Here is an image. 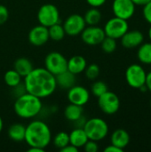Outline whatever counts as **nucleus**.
Here are the masks:
<instances>
[{"mask_svg":"<svg viewBox=\"0 0 151 152\" xmlns=\"http://www.w3.org/2000/svg\"><path fill=\"white\" fill-rule=\"evenodd\" d=\"M23 83L27 93L40 99L51 96L57 88L55 76L45 68L33 69L24 77Z\"/></svg>","mask_w":151,"mask_h":152,"instance_id":"1","label":"nucleus"},{"mask_svg":"<svg viewBox=\"0 0 151 152\" xmlns=\"http://www.w3.org/2000/svg\"><path fill=\"white\" fill-rule=\"evenodd\" d=\"M24 141L29 147L45 150L52 141V132L42 120H33L26 126Z\"/></svg>","mask_w":151,"mask_h":152,"instance_id":"2","label":"nucleus"},{"mask_svg":"<svg viewBox=\"0 0 151 152\" xmlns=\"http://www.w3.org/2000/svg\"><path fill=\"white\" fill-rule=\"evenodd\" d=\"M13 110L15 114L23 119H30L38 116L43 110L41 99L28 93L16 98Z\"/></svg>","mask_w":151,"mask_h":152,"instance_id":"3","label":"nucleus"},{"mask_svg":"<svg viewBox=\"0 0 151 152\" xmlns=\"http://www.w3.org/2000/svg\"><path fill=\"white\" fill-rule=\"evenodd\" d=\"M84 130L89 140L98 142L107 137L109 134V126L104 119L101 118H93L86 120Z\"/></svg>","mask_w":151,"mask_h":152,"instance_id":"4","label":"nucleus"},{"mask_svg":"<svg viewBox=\"0 0 151 152\" xmlns=\"http://www.w3.org/2000/svg\"><path fill=\"white\" fill-rule=\"evenodd\" d=\"M37 20L40 25L49 28L50 26L59 23L60 12L56 5L53 4H43L37 12Z\"/></svg>","mask_w":151,"mask_h":152,"instance_id":"5","label":"nucleus"},{"mask_svg":"<svg viewBox=\"0 0 151 152\" xmlns=\"http://www.w3.org/2000/svg\"><path fill=\"white\" fill-rule=\"evenodd\" d=\"M103 29L106 37L120 39L129 30V25L126 20L115 16L106 22Z\"/></svg>","mask_w":151,"mask_h":152,"instance_id":"6","label":"nucleus"},{"mask_svg":"<svg viewBox=\"0 0 151 152\" xmlns=\"http://www.w3.org/2000/svg\"><path fill=\"white\" fill-rule=\"evenodd\" d=\"M125 77L129 86L139 89L141 86L145 85L147 72L140 64L134 63L127 67Z\"/></svg>","mask_w":151,"mask_h":152,"instance_id":"7","label":"nucleus"},{"mask_svg":"<svg viewBox=\"0 0 151 152\" xmlns=\"http://www.w3.org/2000/svg\"><path fill=\"white\" fill-rule=\"evenodd\" d=\"M67 63L68 60L59 52H51L44 59V68L54 76L67 70Z\"/></svg>","mask_w":151,"mask_h":152,"instance_id":"8","label":"nucleus"},{"mask_svg":"<svg viewBox=\"0 0 151 152\" xmlns=\"http://www.w3.org/2000/svg\"><path fill=\"white\" fill-rule=\"evenodd\" d=\"M98 106L106 115H114L120 108L119 97L115 93L108 90L98 97Z\"/></svg>","mask_w":151,"mask_h":152,"instance_id":"9","label":"nucleus"},{"mask_svg":"<svg viewBox=\"0 0 151 152\" xmlns=\"http://www.w3.org/2000/svg\"><path fill=\"white\" fill-rule=\"evenodd\" d=\"M63 28L66 35L75 37L78 36L82 33V31L86 27V23L85 21L84 16L74 13L69 15L63 23Z\"/></svg>","mask_w":151,"mask_h":152,"instance_id":"10","label":"nucleus"},{"mask_svg":"<svg viewBox=\"0 0 151 152\" xmlns=\"http://www.w3.org/2000/svg\"><path fill=\"white\" fill-rule=\"evenodd\" d=\"M80 35L83 42L91 46L100 45L106 37L104 29L98 25L85 27Z\"/></svg>","mask_w":151,"mask_h":152,"instance_id":"11","label":"nucleus"},{"mask_svg":"<svg viewBox=\"0 0 151 152\" xmlns=\"http://www.w3.org/2000/svg\"><path fill=\"white\" fill-rule=\"evenodd\" d=\"M135 6L132 0H114L112 12L116 17L128 20L134 15Z\"/></svg>","mask_w":151,"mask_h":152,"instance_id":"12","label":"nucleus"},{"mask_svg":"<svg viewBox=\"0 0 151 152\" xmlns=\"http://www.w3.org/2000/svg\"><path fill=\"white\" fill-rule=\"evenodd\" d=\"M67 98L69 103L85 106L90 100V92L83 86L75 85L68 90Z\"/></svg>","mask_w":151,"mask_h":152,"instance_id":"13","label":"nucleus"},{"mask_svg":"<svg viewBox=\"0 0 151 152\" xmlns=\"http://www.w3.org/2000/svg\"><path fill=\"white\" fill-rule=\"evenodd\" d=\"M28 41L32 45L42 46L47 43L49 38L48 28L43 25H36L28 32Z\"/></svg>","mask_w":151,"mask_h":152,"instance_id":"14","label":"nucleus"},{"mask_svg":"<svg viewBox=\"0 0 151 152\" xmlns=\"http://www.w3.org/2000/svg\"><path fill=\"white\" fill-rule=\"evenodd\" d=\"M121 45L125 48L139 47L144 40V36L140 30H128L121 38Z\"/></svg>","mask_w":151,"mask_h":152,"instance_id":"15","label":"nucleus"},{"mask_svg":"<svg viewBox=\"0 0 151 152\" xmlns=\"http://www.w3.org/2000/svg\"><path fill=\"white\" fill-rule=\"evenodd\" d=\"M110 142L122 150L126 148L130 142V135L125 129L119 128L115 130L110 136Z\"/></svg>","mask_w":151,"mask_h":152,"instance_id":"16","label":"nucleus"},{"mask_svg":"<svg viewBox=\"0 0 151 152\" xmlns=\"http://www.w3.org/2000/svg\"><path fill=\"white\" fill-rule=\"evenodd\" d=\"M87 66L86 60L81 55H74L68 60L67 69L76 76L84 72Z\"/></svg>","mask_w":151,"mask_h":152,"instance_id":"17","label":"nucleus"},{"mask_svg":"<svg viewBox=\"0 0 151 152\" xmlns=\"http://www.w3.org/2000/svg\"><path fill=\"white\" fill-rule=\"evenodd\" d=\"M55 79H56L57 86L64 90H69V88H71L73 86L76 85V81H77L76 75L71 73L68 69L56 75Z\"/></svg>","mask_w":151,"mask_h":152,"instance_id":"18","label":"nucleus"},{"mask_svg":"<svg viewBox=\"0 0 151 152\" xmlns=\"http://www.w3.org/2000/svg\"><path fill=\"white\" fill-rule=\"evenodd\" d=\"M69 135V143L77 149L83 148L84 145L86 143V142L89 140L84 128H74Z\"/></svg>","mask_w":151,"mask_h":152,"instance_id":"19","label":"nucleus"},{"mask_svg":"<svg viewBox=\"0 0 151 152\" xmlns=\"http://www.w3.org/2000/svg\"><path fill=\"white\" fill-rule=\"evenodd\" d=\"M25 132H26V126L24 125H22L21 123H14L12 126H10L7 131V134L12 141L20 142L24 141Z\"/></svg>","mask_w":151,"mask_h":152,"instance_id":"20","label":"nucleus"},{"mask_svg":"<svg viewBox=\"0 0 151 152\" xmlns=\"http://www.w3.org/2000/svg\"><path fill=\"white\" fill-rule=\"evenodd\" d=\"M33 69V64L30 60L25 57L18 58L13 63V69L16 70L22 77H25Z\"/></svg>","mask_w":151,"mask_h":152,"instance_id":"21","label":"nucleus"},{"mask_svg":"<svg viewBox=\"0 0 151 152\" xmlns=\"http://www.w3.org/2000/svg\"><path fill=\"white\" fill-rule=\"evenodd\" d=\"M84 114L83 106L76 105L73 103H69L64 110L65 118L70 122H74L81 118Z\"/></svg>","mask_w":151,"mask_h":152,"instance_id":"22","label":"nucleus"},{"mask_svg":"<svg viewBox=\"0 0 151 152\" xmlns=\"http://www.w3.org/2000/svg\"><path fill=\"white\" fill-rule=\"evenodd\" d=\"M101 17H102V14H101V11L96 7H91L90 9H88L85 12V13L84 15L85 21L86 25H88V26L98 25L101 20Z\"/></svg>","mask_w":151,"mask_h":152,"instance_id":"23","label":"nucleus"},{"mask_svg":"<svg viewBox=\"0 0 151 152\" xmlns=\"http://www.w3.org/2000/svg\"><path fill=\"white\" fill-rule=\"evenodd\" d=\"M138 60L146 65L151 64V42L142 43L138 49L137 52Z\"/></svg>","mask_w":151,"mask_h":152,"instance_id":"24","label":"nucleus"},{"mask_svg":"<svg viewBox=\"0 0 151 152\" xmlns=\"http://www.w3.org/2000/svg\"><path fill=\"white\" fill-rule=\"evenodd\" d=\"M22 77L14 69H9L4 73V81L5 85L11 88L18 86L19 84L21 83Z\"/></svg>","mask_w":151,"mask_h":152,"instance_id":"25","label":"nucleus"},{"mask_svg":"<svg viewBox=\"0 0 151 152\" xmlns=\"http://www.w3.org/2000/svg\"><path fill=\"white\" fill-rule=\"evenodd\" d=\"M48 32H49V38L53 40V41H61L65 37V30L62 25L59 23L53 24L48 28Z\"/></svg>","mask_w":151,"mask_h":152,"instance_id":"26","label":"nucleus"},{"mask_svg":"<svg viewBox=\"0 0 151 152\" xmlns=\"http://www.w3.org/2000/svg\"><path fill=\"white\" fill-rule=\"evenodd\" d=\"M53 143L55 148L59 149L60 151L66 147L68 144H69V135L66 132H59L55 134V136L53 138Z\"/></svg>","mask_w":151,"mask_h":152,"instance_id":"27","label":"nucleus"},{"mask_svg":"<svg viewBox=\"0 0 151 152\" xmlns=\"http://www.w3.org/2000/svg\"><path fill=\"white\" fill-rule=\"evenodd\" d=\"M100 45L105 53H112L117 49V39L109 37H105Z\"/></svg>","mask_w":151,"mask_h":152,"instance_id":"28","label":"nucleus"},{"mask_svg":"<svg viewBox=\"0 0 151 152\" xmlns=\"http://www.w3.org/2000/svg\"><path fill=\"white\" fill-rule=\"evenodd\" d=\"M108 90H109V88H108L107 84L105 82H103V81H101V80L95 81L92 85V86H91V92H92V94L95 97H97V98L99 96H101V94H103L104 93H106Z\"/></svg>","mask_w":151,"mask_h":152,"instance_id":"29","label":"nucleus"},{"mask_svg":"<svg viewBox=\"0 0 151 152\" xmlns=\"http://www.w3.org/2000/svg\"><path fill=\"white\" fill-rule=\"evenodd\" d=\"M100 67L95 64V63H92L90 65H87L85 69V77L89 79V80H95L99 75H100Z\"/></svg>","mask_w":151,"mask_h":152,"instance_id":"30","label":"nucleus"},{"mask_svg":"<svg viewBox=\"0 0 151 152\" xmlns=\"http://www.w3.org/2000/svg\"><path fill=\"white\" fill-rule=\"evenodd\" d=\"M83 148L85 151L86 152H97L99 151V145L97 142L93 141V140H88Z\"/></svg>","mask_w":151,"mask_h":152,"instance_id":"31","label":"nucleus"},{"mask_svg":"<svg viewBox=\"0 0 151 152\" xmlns=\"http://www.w3.org/2000/svg\"><path fill=\"white\" fill-rule=\"evenodd\" d=\"M25 93H27V91H26L24 83H20L18 86H14V87L12 88V94L14 97H16V98L20 97V95L24 94Z\"/></svg>","mask_w":151,"mask_h":152,"instance_id":"32","label":"nucleus"},{"mask_svg":"<svg viewBox=\"0 0 151 152\" xmlns=\"http://www.w3.org/2000/svg\"><path fill=\"white\" fill-rule=\"evenodd\" d=\"M9 18V11L6 6L0 4V25L4 24Z\"/></svg>","mask_w":151,"mask_h":152,"instance_id":"33","label":"nucleus"},{"mask_svg":"<svg viewBox=\"0 0 151 152\" xmlns=\"http://www.w3.org/2000/svg\"><path fill=\"white\" fill-rule=\"evenodd\" d=\"M142 14L147 22L151 24V1L143 6Z\"/></svg>","mask_w":151,"mask_h":152,"instance_id":"34","label":"nucleus"},{"mask_svg":"<svg viewBox=\"0 0 151 152\" xmlns=\"http://www.w3.org/2000/svg\"><path fill=\"white\" fill-rule=\"evenodd\" d=\"M86 2L91 7L99 8V7L104 5L105 3L107 2V0H86Z\"/></svg>","mask_w":151,"mask_h":152,"instance_id":"35","label":"nucleus"},{"mask_svg":"<svg viewBox=\"0 0 151 152\" xmlns=\"http://www.w3.org/2000/svg\"><path fill=\"white\" fill-rule=\"evenodd\" d=\"M86 120H87V119H85V116L83 115V116H82L81 118H79L77 120H76V121L73 122V123H75V124H74L75 128H84V126H85Z\"/></svg>","mask_w":151,"mask_h":152,"instance_id":"36","label":"nucleus"},{"mask_svg":"<svg viewBox=\"0 0 151 152\" xmlns=\"http://www.w3.org/2000/svg\"><path fill=\"white\" fill-rule=\"evenodd\" d=\"M123 151L124 150H122L115 145H112V144L109 145L108 147H106L104 149V152H123Z\"/></svg>","mask_w":151,"mask_h":152,"instance_id":"37","label":"nucleus"},{"mask_svg":"<svg viewBox=\"0 0 151 152\" xmlns=\"http://www.w3.org/2000/svg\"><path fill=\"white\" fill-rule=\"evenodd\" d=\"M78 150H79V149H77V147H75V146H73V145H71V144L69 143V144H68L66 147H64L63 149H61V152H77L78 151Z\"/></svg>","mask_w":151,"mask_h":152,"instance_id":"38","label":"nucleus"},{"mask_svg":"<svg viewBox=\"0 0 151 152\" xmlns=\"http://www.w3.org/2000/svg\"><path fill=\"white\" fill-rule=\"evenodd\" d=\"M145 86H147L148 90L151 93V71L149 73H147V77H146V82H145Z\"/></svg>","mask_w":151,"mask_h":152,"instance_id":"39","label":"nucleus"},{"mask_svg":"<svg viewBox=\"0 0 151 152\" xmlns=\"http://www.w3.org/2000/svg\"><path fill=\"white\" fill-rule=\"evenodd\" d=\"M133 3L135 4V5H138V6H144L145 4H147L149 2H150L151 0H132Z\"/></svg>","mask_w":151,"mask_h":152,"instance_id":"40","label":"nucleus"},{"mask_svg":"<svg viewBox=\"0 0 151 152\" xmlns=\"http://www.w3.org/2000/svg\"><path fill=\"white\" fill-rule=\"evenodd\" d=\"M28 152H44V150L43 149H40V148H37V147H29L28 149Z\"/></svg>","mask_w":151,"mask_h":152,"instance_id":"41","label":"nucleus"},{"mask_svg":"<svg viewBox=\"0 0 151 152\" xmlns=\"http://www.w3.org/2000/svg\"><path fill=\"white\" fill-rule=\"evenodd\" d=\"M139 89H140V91H141V92H142V93H144V92H147V91H148V88H147V86H146L145 85H144V86H141Z\"/></svg>","mask_w":151,"mask_h":152,"instance_id":"42","label":"nucleus"},{"mask_svg":"<svg viewBox=\"0 0 151 152\" xmlns=\"http://www.w3.org/2000/svg\"><path fill=\"white\" fill-rule=\"evenodd\" d=\"M3 128H4V121H3V118L0 116V133L2 132Z\"/></svg>","mask_w":151,"mask_h":152,"instance_id":"43","label":"nucleus"},{"mask_svg":"<svg viewBox=\"0 0 151 152\" xmlns=\"http://www.w3.org/2000/svg\"><path fill=\"white\" fill-rule=\"evenodd\" d=\"M148 36H149V38H150V40L151 42V24L150 28H149V31H148Z\"/></svg>","mask_w":151,"mask_h":152,"instance_id":"44","label":"nucleus"},{"mask_svg":"<svg viewBox=\"0 0 151 152\" xmlns=\"http://www.w3.org/2000/svg\"><path fill=\"white\" fill-rule=\"evenodd\" d=\"M150 109H151V100H150Z\"/></svg>","mask_w":151,"mask_h":152,"instance_id":"45","label":"nucleus"}]
</instances>
